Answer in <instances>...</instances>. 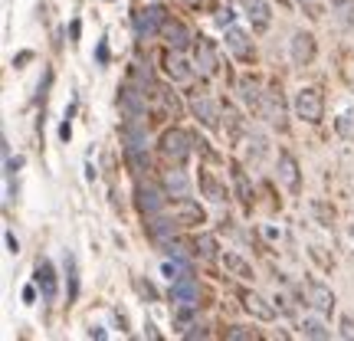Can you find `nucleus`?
<instances>
[{"label":"nucleus","instance_id":"1","mask_svg":"<svg viewBox=\"0 0 354 341\" xmlns=\"http://www.w3.org/2000/svg\"><path fill=\"white\" fill-rule=\"evenodd\" d=\"M292 112L298 121L305 125H322L324 119V95L318 86H302L292 99Z\"/></svg>","mask_w":354,"mask_h":341},{"label":"nucleus","instance_id":"2","mask_svg":"<svg viewBox=\"0 0 354 341\" xmlns=\"http://www.w3.org/2000/svg\"><path fill=\"white\" fill-rule=\"evenodd\" d=\"M276 178L289 193H302V167H298V158L292 151H279L276 158Z\"/></svg>","mask_w":354,"mask_h":341},{"label":"nucleus","instance_id":"3","mask_svg":"<svg viewBox=\"0 0 354 341\" xmlns=\"http://www.w3.org/2000/svg\"><path fill=\"white\" fill-rule=\"evenodd\" d=\"M161 154L167 161L184 164L191 158V134L180 132V128H167V132L161 134Z\"/></svg>","mask_w":354,"mask_h":341},{"label":"nucleus","instance_id":"4","mask_svg":"<svg viewBox=\"0 0 354 341\" xmlns=\"http://www.w3.org/2000/svg\"><path fill=\"white\" fill-rule=\"evenodd\" d=\"M289 56L295 66H311L318 56V43H315V33L311 30H295L289 40Z\"/></svg>","mask_w":354,"mask_h":341},{"label":"nucleus","instance_id":"5","mask_svg":"<svg viewBox=\"0 0 354 341\" xmlns=\"http://www.w3.org/2000/svg\"><path fill=\"white\" fill-rule=\"evenodd\" d=\"M164 23H167V10H164L161 3H148V7H141V10L134 14V27H138L141 36H154V33H161Z\"/></svg>","mask_w":354,"mask_h":341},{"label":"nucleus","instance_id":"6","mask_svg":"<svg viewBox=\"0 0 354 341\" xmlns=\"http://www.w3.org/2000/svg\"><path fill=\"white\" fill-rule=\"evenodd\" d=\"M259 115H263L269 125H285V99H282V89H266L263 92V99H259V108H256Z\"/></svg>","mask_w":354,"mask_h":341},{"label":"nucleus","instance_id":"7","mask_svg":"<svg viewBox=\"0 0 354 341\" xmlns=\"http://www.w3.org/2000/svg\"><path fill=\"white\" fill-rule=\"evenodd\" d=\"M305 302H309L318 315H331V311H335V305H338L335 292H331L324 282H315V279L305 282Z\"/></svg>","mask_w":354,"mask_h":341},{"label":"nucleus","instance_id":"8","mask_svg":"<svg viewBox=\"0 0 354 341\" xmlns=\"http://www.w3.org/2000/svg\"><path fill=\"white\" fill-rule=\"evenodd\" d=\"M217 46L213 40H206V36H197V43H193V69L200 75H217Z\"/></svg>","mask_w":354,"mask_h":341},{"label":"nucleus","instance_id":"9","mask_svg":"<svg viewBox=\"0 0 354 341\" xmlns=\"http://www.w3.org/2000/svg\"><path fill=\"white\" fill-rule=\"evenodd\" d=\"M191 112L193 119L200 121V125H206V128H217L220 125V112H217V102L210 99V95H204V92H191Z\"/></svg>","mask_w":354,"mask_h":341},{"label":"nucleus","instance_id":"10","mask_svg":"<svg viewBox=\"0 0 354 341\" xmlns=\"http://www.w3.org/2000/svg\"><path fill=\"white\" fill-rule=\"evenodd\" d=\"M226 49H230L239 62H252V60H256V46H252L250 33L239 30V27H226Z\"/></svg>","mask_w":354,"mask_h":341},{"label":"nucleus","instance_id":"11","mask_svg":"<svg viewBox=\"0 0 354 341\" xmlns=\"http://www.w3.org/2000/svg\"><path fill=\"white\" fill-rule=\"evenodd\" d=\"M161 187L167 197H174V200H180V197H191V178L180 171V164H174L171 171H164L161 174Z\"/></svg>","mask_w":354,"mask_h":341},{"label":"nucleus","instance_id":"12","mask_svg":"<svg viewBox=\"0 0 354 341\" xmlns=\"http://www.w3.org/2000/svg\"><path fill=\"white\" fill-rule=\"evenodd\" d=\"M164 187L158 191L154 184H138V210L145 213V217H158L164 210Z\"/></svg>","mask_w":354,"mask_h":341},{"label":"nucleus","instance_id":"13","mask_svg":"<svg viewBox=\"0 0 354 341\" xmlns=\"http://www.w3.org/2000/svg\"><path fill=\"white\" fill-rule=\"evenodd\" d=\"M239 302H243V309L250 311L256 322H276V305H269L259 292H239Z\"/></svg>","mask_w":354,"mask_h":341},{"label":"nucleus","instance_id":"14","mask_svg":"<svg viewBox=\"0 0 354 341\" xmlns=\"http://www.w3.org/2000/svg\"><path fill=\"white\" fill-rule=\"evenodd\" d=\"M171 302H174V305H184V309H193V305L200 302V289H197L193 276L174 279V285H171Z\"/></svg>","mask_w":354,"mask_h":341},{"label":"nucleus","instance_id":"15","mask_svg":"<svg viewBox=\"0 0 354 341\" xmlns=\"http://www.w3.org/2000/svg\"><path fill=\"white\" fill-rule=\"evenodd\" d=\"M33 282H36V289L43 292L46 302L56 298V269H53L49 259H40V263H36V269H33Z\"/></svg>","mask_w":354,"mask_h":341},{"label":"nucleus","instance_id":"16","mask_svg":"<svg viewBox=\"0 0 354 341\" xmlns=\"http://www.w3.org/2000/svg\"><path fill=\"white\" fill-rule=\"evenodd\" d=\"M243 10L250 16L252 30L256 33H266L272 27V10H269V0H243Z\"/></svg>","mask_w":354,"mask_h":341},{"label":"nucleus","instance_id":"17","mask_svg":"<svg viewBox=\"0 0 354 341\" xmlns=\"http://www.w3.org/2000/svg\"><path fill=\"white\" fill-rule=\"evenodd\" d=\"M174 220L180 223V226H200L206 217H204V207H200V204H193L191 197H180V200H174Z\"/></svg>","mask_w":354,"mask_h":341},{"label":"nucleus","instance_id":"18","mask_svg":"<svg viewBox=\"0 0 354 341\" xmlns=\"http://www.w3.org/2000/svg\"><path fill=\"white\" fill-rule=\"evenodd\" d=\"M161 36H164V43H167V49H187L191 46V40H197V36H191V30L180 23V20H167L164 23V30H161Z\"/></svg>","mask_w":354,"mask_h":341},{"label":"nucleus","instance_id":"19","mask_svg":"<svg viewBox=\"0 0 354 341\" xmlns=\"http://www.w3.org/2000/svg\"><path fill=\"white\" fill-rule=\"evenodd\" d=\"M121 108H125V115L132 121H141L145 119V108H148L145 92L134 89V86H125V89H121Z\"/></svg>","mask_w":354,"mask_h":341},{"label":"nucleus","instance_id":"20","mask_svg":"<svg viewBox=\"0 0 354 341\" xmlns=\"http://www.w3.org/2000/svg\"><path fill=\"white\" fill-rule=\"evenodd\" d=\"M174 230H177V223L174 220H164L161 213L148 220V233H151V239H154V243H161V246H167V243L174 239Z\"/></svg>","mask_w":354,"mask_h":341},{"label":"nucleus","instance_id":"21","mask_svg":"<svg viewBox=\"0 0 354 341\" xmlns=\"http://www.w3.org/2000/svg\"><path fill=\"white\" fill-rule=\"evenodd\" d=\"M223 266H226V272L230 276H236V279H252L256 272H252V263H246L239 252H223Z\"/></svg>","mask_w":354,"mask_h":341},{"label":"nucleus","instance_id":"22","mask_svg":"<svg viewBox=\"0 0 354 341\" xmlns=\"http://www.w3.org/2000/svg\"><path fill=\"white\" fill-rule=\"evenodd\" d=\"M233 187H236L239 204L246 210H252V187H250V180H246V171H243L239 164H233Z\"/></svg>","mask_w":354,"mask_h":341},{"label":"nucleus","instance_id":"23","mask_svg":"<svg viewBox=\"0 0 354 341\" xmlns=\"http://www.w3.org/2000/svg\"><path fill=\"white\" fill-rule=\"evenodd\" d=\"M200 191H204V197H206V200H213V204H223V200H226V187H223V184L213 178L210 171H204V174H200Z\"/></svg>","mask_w":354,"mask_h":341},{"label":"nucleus","instance_id":"24","mask_svg":"<svg viewBox=\"0 0 354 341\" xmlns=\"http://www.w3.org/2000/svg\"><path fill=\"white\" fill-rule=\"evenodd\" d=\"M164 69H167V75L174 79V82H187L191 79V66L177 56V49H171L167 53V60H164Z\"/></svg>","mask_w":354,"mask_h":341},{"label":"nucleus","instance_id":"25","mask_svg":"<svg viewBox=\"0 0 354 341\" xmlns=\"http://www.w3.org/2000/svg\"><path fill=\"white\" fill-rule=\"evenodd\" d=\"M335 132H338V138H344V141H354V105H348V108L338 112Z\"/></svg>","mask_w":354,"mask_h":341},{"label":"nucleus","instance_id":"26","mask_svg":"<svg viewBox=\"0 0 354 341\" xmlns=\"http://www.w3.org/2000/svg\"><path fill=\"white\" fill-rule=\"evenodd\" d=\"M239 95H243V102L250 105V108H259V99H263V92H259V82H256V79L243 75V79H239Z\"/></svg>","mask_w":354,"mask_h":341},{"label":"nucleus","instance_id":"27","mask_svg":"<svg viewBox=\"0 0 354 341\" xmlns=\"http://www.w3.org/2000/svg\"><path fill=\"white\" fill-rule=\"evenodd\" d=\"M298 328H302L305 338H331V328H324L322 318H302Z\"/></svg>","mask_w":354,"mask_h":341},{"label":"nucleus","instance_id":"28","mask_svg":"<svg viewBox=\"0 0 354 341\" xmlns=\"http://www.w3.org/2000/svg\"><path fill=\"white\" fill-rule=\"evenodd\" d=\"M311 213H315L318 226H335V207H328L324 200H311Z\"/></svg>","mask_w":354,"mask_h":341},{"label":"nucleus","instance_id":"29","mask_svg":"<svg viewBox=\"0 0 354 341\" xmlns=\"http://www.w3.org/2000/svg\"><path fill=\"white\" fill-rule=\"evenodd\" d=\"M197 252H200L204 259H217V239L210 237V233H204V237L197 239Z\"/></svg>","mask_w":354,"mask_h":341},{"label":"nucleus","instance_id":"30","mask_svg":"<svg viewBox=\"0 0 354 341\" xmlns=\"http://www.w3.org/2000/svg\"><path fill=\"white\" fill-rule=\"evenodd\" d=\"M298 10H305L311 20H322V0H295Z\"/></svg>","mask_w":354,"mask_h":341},{"label":"nucleus","instance_id":"31","mask_svg":"<svg viewBox=\"0 0 354 341\" xmlns=\"http://www.w3.org/2000/svg\"><path fill=\"white\" fill-rule=\"evenodd\" d=\"M226 338L246 341V338H259V331H256V328H243V325H230L226 328Z\"/></svg>","mask_w":354,"mask_h":341},{"label":"nucleus","instance_id":"32","mask_svg":"<svg viewBox=\"0 0 354 341\" xmlns=\"http://www.w3.org/2000/svg\"><path fill=\"white\" fill-rule=\"evenodd\" d=\"M328 3H331V10L338 16H344V20L354 14V0H328Z\"/></svg>","mask_w":354,"mask_h":341},{"label":"nucleus","instance_id":"33","mask_svg":"<svg viewBox=\"0 0 354 341\" xmlns=\"http://www.w3.org/2000/svg\"><path fill=\"white\" fill-rule=\"evenodd\" d=\"M263 151H266V138L263 134H252L250 138V158L252 161H259V158H263Z\"/></svg>","mask_w":354,"mask_h":341},{"label":"nucleus","instance_id":"34","mask_svg":"<svg viewBox=\"0 0 354 341\" xmlns=\"http://www.w3.org/2000/svg\"><path fill=\"white\" fill-rule=\"evenodd\" d=\"M338 335H341V338H348V341H354V318H351V315H341Z\"/></svg>","mask_w":354,"mask_h":341},{"label":"nucleus","instance_id":"35","mask_svg":"<svg viewBox=\"0 0 354 341\" xmlns=\"http://www.w3.org/2000/svg\"><path fill=\"white\" fill-rule=\"evenodd\" d=\"M134 289H138V292H141V296H145L148 302H158V289H154V285H151V282L138 279V282H134Z\"/></svg>","mask_w":354,"mask_h":341},{"label":"nucleus","instance_id":"36","mask_svg":"<svg viewBox=\"0 0 354 341\" xmlns=\"http://www.w3.org/2000/svg\"><path fill=\"white\" fill-rule=\"evenodd\" d=\"M217 23H220V27H230V23H233V10H230V7H220V10H217Z\"/></svg>","mask_w":354,"mask_h":341},{"label":"nucleus","instance_id":"37","mask_svg":"<svg viewBox=\"0 0 354 341\" xmlns=\"http://www.w3.org/2000/svg\"><path fill=\"white\" fill-rule=\"evenodd\" d=\"M187 338H206V328L204 325H193V331H187Z\"/></svg>","mask_w":354,"mask_h":341},{"label":"nucleus","instance_id":"38","mask_svg":"<svg viewBox=\"0 0 354 341\" xmlns=\"http://www.w3.org/2000/svg\"><path fill=\"white\" fill-rule=\"evenodd\" d=\"M7 246H10V252H20V243L14 239V233H7Z\"/></svg>","mask_w":354,"mask_h":341},{"label":"nucleus","instance_id":"39","mask_svg":"<svg viewBox=\"0 0 354 341\" xmlns=\"http://www.w3.org/2000/svg\"><path fill=\"white\" fill-rule=\"evenodd\" d=\"M105 60H108V46H105V40H102V43H99V62H105Z\"/></svg>","mask_w":354,"mask_h":341},{"label":"nucleus","instance_id":"40","mask_svg":"<svg viewBox=\"0 0 354 341\" xmlns=\"http://www.w3.org/2000/svg\"><path fill=\"white\" fill-rule=\"evenodd\" d=\"M30 60H33V53H20V56L14 60V66H20V62H30Z\"/></svg>","mask_w":354,"mask_h":341},{"label":"nucleus","instance_id":"41","mask_svg":"<svg viewBox=\"0 0 354 341\" xmlns=\"http://www.w3.org/2000/svg\"><path fill=\"white\" fill-rule=\"evenodd\" d=\"M187 3H200V0H187Z\"/></svg>","mask_w":354,"mask_h":341},{"label":"nucleus","instance_id":"42","mask_svg":"<svg viewBox=\"0 0 354 341\" xmlns=\"http://www.w3.org/2000/svg\"><path fill=\"white\" fill-rule=\"evenodd\" d=\"M351 243H354V233H351Z\"/></svg>","mask_w":354,"mask_h":341}]
</instances>
